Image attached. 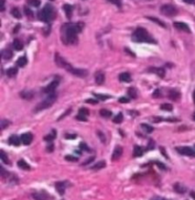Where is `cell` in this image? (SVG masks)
Returning a JSON list of instances; mask_svg holds the SVG:
<instances>
[{
  "instance_id": "cell-50",
  "label": "cell",
  "mask_w": 195,
  "mask_h": 200,
  "mask_svg": "<svg viewBox=\"0 0 195 200\" xmlns=\"http://www.w3.org/2000/svg\"><path fill=\"white\" fill-rule=\"evenodd\" d=\"M70 111H72V110H70H70H68V111H66V113H65L64 114H62V115H61L60 117H59V118H58V120H60V119H62V118H64V117L66 116L67 114H69V113H70Z\"/></svg>"
},
{
  "instance_id": "cell-58",
  "label": "cell",
  "mask_w": 195,
  "mask_h": 200,
  "mask_svg": "<svg viewBox=\"0 0 195 200\" xmlns=\"http://www.w3.org/2000/svg\"><path fill=\"white\" fill-rule=\"evenodd\" d=\"M190 196L195 200V191H191V193H190Z\"/></svg>"
},
{
  "instance_id": "cell-38",
  "label": "cell",
  "mask_w": 195,
  "mask_h": 200,
  "mask_svg": "<svg viewBox=\"0 0 195 200\" xmlns=\"http://www.w3.org/2000/svg\"><path fill=\"white\" fill-rule=\"evenodd\" d=\"M55 135H56V133H55V131H52V134H50V135H47L46 137H45V140H46V141H48V142H50V141H52V140L55 137Z\"/></svg>"
},
{
  "instance_id": "cell-11",
  "label": "cell",
  "mask_w": 195,
  "mask_h": 200,
  "mask_svg": "<svg viewBox=\"0 0 195 200\" xmlns=\"http://www.w3.org/2000/svg\"><path fill=\"white\" fill-rule=\"evenodd\" d=\"M94 78H95V82L97 83L98 85H102L103 83L105 82V74H104L103 71H98L95 73Z\"/></svg>"
},
{
  "instance_id": "cell-10",
  "label": "cell",
  "mask_w": 195,
  "mask_h": 200,
  "mask_svg": "<svg viewBox=\"0 0 195 200\" xmlns=\"http://www.w3.org/2000/svg\"><path fill=\"white\" fill-rule=\"evenodd\" d=\"M32 138H33L32 134L30 133H26L22 134L21 137H20L21 142L23 143L24 145H30L32 141Z\"/></svg>"
},
{
  "instance_id": "cell-36",
  "label": "cell",
  "mask_w": 195,
  "mask_h": 200,
  "mask_svg": "<svg viewBox=\"0 0 195 200\" xmlns=\"http://www.w3.org/2000/svg\"><path fill=\"white\" fill-rule=\"evenodd\" d=\"M123 114L122 113H118L116 116H114V118H113V122L114 123H116V124H119V123H121L123 121Z\"/></svg>"
},
{
  "instance_id": "cell-3",
  "label": "cell",
  "mask_w": 195,
  "mask_h": 200,
  "mask_svg": "<svg viewBox=\"0 0 195 200\" xmlns=\"http://www.w3.org/2000/svg\"><path fill=\"white\" fill-rule=\"evenodd\" d=\"M55 100H56V94L54 93L49 94L47 98L43 99L38 105H36V107L34 108V111L35 113H37V111L46 110V109L50 108V106L53 105V103L55 102Z\"/></svg>"
},
{
  "instance_id": "cell-35",
  "label": "cell",
  "mask_w": 195,
  "mask_h": 200,
  "mask_svg": "<svg viewBox=\"0 0 195 200\" xmlns=\"http://www.w3.org/2000/svg\"><path fill=\"white\" fill-rule=\"evenodd\" d=\"M161 109L163 111H171L173 107H172L171 104H168V103H165V104H162L161 105Z\"/></svg>"
},
{
  "instance_id": "cell-31",
  "label": "cell",
  "mask_w": 195,
  "mask_h": 200,
  "mask_svg": "<svg viewBox=\"0 0 195 200\" xmlns=\"http://www.w3.org/2000/svg\"><path fill=\"white\" fill-rule=\"evenodd\" d=\"M148 19L151 20V21H153V22H155V23H157V24L159 25V26H161V27H163V28H165V27H166L165 23H164L163 21H161L160 19L156 18V17H151V16H148Z\"/></svg>"
},
{
  "instance_id": "cell-49",
  "label": "cell",
  "mask_w": 195,
  "mask_h": 200,
  "mask_svg": "<svg viewBox=\"0 0 195 200\" xmlns=\"http://www.w3.org/2000/svg\"><path fill=\"white\" fill-rule=\"evenodd\" d=\"M129 101V100L127 98V97H121V98L119 99L120 103H128Z\"/></svg>"
},
{
  "instance_id": "cell-2",
  "label": "cell",
  "mask_w": 195,
  "mask_h": 200,
  "mask_svg": "<svg viewBox=\"0 0 195 200\" xmlns=\"http://www.w3.org/2000/svg\"><path fill=\"white\" fill-rule=\"evenodd\" d=\"M132 40L134 42H146V43H156V41L149 36V33L145 29L138 28L132 34Z\"/></svg>"
},
{
  "instance_id": "cell-29",
  "label": "cell",
  "mask_w": 195,
  "mask_h": 200,
  "mask_svg": "<svg viewBox=\"0 0 195 200\" xmlns=\"http://www.w3.org/2000/svg\"><path fill=\"white\" fill-rule=\"evenodd\" d=\"M27 57L26 56H21L19 57L18 60H17V65L19 66V67H24V66H26L27 64Z\"/></svg>"
},
{
  "instance_id": "cell-27",
  "label": "cell",
  "mask_w": 195,
  "mask_h": 200,
  "mask_svg": "<svg viewBox=\"0 0 195 200\" xmlns=\"http://www.w3.org/2000/svg\"><path fill=\"white\" fill-rule=\"evenodd\" d=\"M106 167V163L105 161H100V162H98V163H96L95 165H93L92 169V170H101V169H103V168H105Z\"/></svg>"
},
{
  "instance_id": "cell-15",
  "label": "cell",
  "mask_w": 195,
  "mask_h": 200,
  "mask_svg": "<svg viewBox=\"0 0 195 200\" xmlns=\"http://www.w3.org/2000/svg\"><path fill=\"white\" fill-rule=\"evenodd\" d=\"M173 189L175 190L176 193H180V194L185 193L186 191V188L183 184H180V183H175L174 186H173Z\"/></svg>"
},
{
  "instance_id": "cell-8",
  "label": "cell",
  "mask_w": 195,
  "mask_h": 200,
  "mask_svg": "<svg viewBox=\"0 0 195 200\" xmlns=\"http://www.w3.org/2000/svg\"><path fill=\"white\" fill-rule=\"evenodd\" d=\"M33 198L35 200H53V197L50 195L47 191H40V193H35L32 194Z\"/></svg>"
},
{
  "instance_id": "cell-21",
  "label": "cell",
  "mask_w": 195,
  "mask_h": 200,
  "mask_svg": "<svg viewBox=\"0 0 195 200\" xmlns=\"http://www.w3.org/2000/svg\"><path fill=\"white\" fill-rule=\"evenodd\" d=\"M20 96L22 97V98L29 100V99H32L33 97V93H32V91H22V93H20Z\"/></svg>"
},
{
  "instance_id": "cell-23",
  "label": "cell",
  "mask_w": 195,
  "mask_h": 200,
  "mask_svg": "<svg viewBox=\"0 0 195 200\" xmlns=\"http://www.w3.org/2000/svg\"><path fill=\"white\" fill-rule=\"evenodd\" d=\"M55 188L59 194H64L65 193V185L63 182H58L55 184Z\"/></svg>"
},
{
  "instance_id": "cell-39",
  "label": "cell",
  "mask_w": 195,
  "mask_h": 200,
  "mask_svg": "<svg viewBox=\"0 0 195 200\" xmlns=\"http://www.w3.org/2000/svg\"><path fill=\"white\" fill-rule=\"evenodd\" d=\"M78 114H81V115H84V116H88L89 115V111H88V109L86 108H81L80 110H79V113Z\"/></svg>"
},
{
  "instance_id": "cell-20",
  "label": "cell",
  "mask_w": 195,
  "mask_h": 200,
  "mask_svg": "<svg viewBox=\"0 0 195 200\" xmlns=\"http://www.w3.org/2000/svg\"><path fill=\"white\" fill-rule=\"evenodd\" d=\"M119 79H120V81H122V82H131V75H129L128 73H121L119 75Z\"/></svg>"
},
{
  "instance_id": "cell-46",
  "label": "cell",
  "mask_w": 195,
  "mask_h": 200,
  "mask_svg": "<svg viewBox=\"0 0 195 200\" xmlns=\"http://www.w3.org/2000/svg\"><path fill=\"white\" fill-rule=\"evenodd\" d=\"M76 119L79 120V121H87V117L84 115H81V114H78V115L76 116Z\"/></svg>"
},
{
  "instance_id": "cell-45",
  "label": "cell",
  "mask_w": 195,
  "mask_h": 200,
  "mask_svg": "<svg viewBox=\"0 0 195 200\" xmlns=\"http://www.w3.org/2000/svg\"><path fill=\"white\" fill-rule=\"evenodd\" d=\"M152 96L154 97V98H158V97L161 96V91L160 90H155V91L153 93V94H152Z\"/></svg>"
},
{
  "instance_id": "cell-24",
  "label": "cell",
  "mask_w": 195,
  "mask_h": 200,
  "mask_svg": "<svg viewBox=\"0 0 195 200\" xmlns=\"http://www.w3.org/2000/svg\"><path fill=\"white\" fill-rule=\"evenodd\" d=\"M151 71L155 73L158 76H160L161 78H163V77L165 76V70L162 68H153V69H151Z\"/></svg>"
},
{
  "instance_id": "cell-1",
  "label": "cell",
  "mask_w": 195,
  "mask_h": 200,
  "mask_svg": "<svg viewBox=\"0 0 195 200\" xmlns=\"http://www.w3.org/2000/svg\"><path fill=\"white\" fill-rule=\"evenodd\" d=\"M83 23L66 24L62 28V40L65 44H74L77 42V34L83 29Z\"/></svg>"
},
{
  "instance_id": "cell-32",
  "label": "cell",
  "mask_w": 195,
  "mask_h": 200,
  "mask_svg": "<svg viewBox=\"0 0 195 200\" xmlns=\"http://www.w3.org/2000/svg\"><path fill=\"white\" fill-rule=\"evenodd\" d=\"M17 74V69L16 68H11L7 71V75L9 77H13Z\"/></svg>"
},
{
  "instance_id": "cell-13",
  "label": "cell",
  "mask_w": 195,
  "mask_h": 200,
  "mask_svg": "<svg viewBox=\"0 0 195 200\" xmlns=\"http://www.w3.org/2000/svg\"><path fill=\"white\" fill-rule=\"evenodd\" d=\"M123 154V149L120 147V146H117L116 148L114 149L113 153H112V156H111V159L112 160H117L119 159Z\"/></svg>"
},
{
  "instance_id": "cell-6",
  "label": "cell",
  "mask_w": 195,
  "mask_h": 200,
  "mask_svg": "<svg viewBox=\"0 0 195 200\" xmlns=\"http://www.w3.org/2000/svg\"><path fill=\"white\" fill-rule=\"evenodd\" d=\"M161 13L166 16H174L177 14V10L172 5L166 4L161 7Z\"/></svg>"
},
{
  "instance_id": "cell-52",
  "label": "cell",
  "mask_w": 195,
  "mask_h": 200,
  "mask_svg": "<svg viewBox=\"0 0 195 200\" xmlns=\"http://www.w3.org/2000/svg\"><path fill=\"white\" fill-rule=\"evenodd\" d=\"M86 102H87V103H90V104H96V103H97V100H94V99H88Z\"/></svg>"
},
{
  "instance_id": "cell-41",
  "label": "cell",
  "mask_w": 195,
  "mask_h": 200,
  "mask_svg": "<svg viewBox=\"0 0 195 200\" xmlns=\"http://www.w3.org/2000/svg\"><path fill=\"white\" fill-rule=\"evenodd\" d=\"M109 2H111V4H113L115 6H117L118 8H121V6H122L121 0H109Z\"/></svg>"
},
{
  "instance_id": "cell-12",
  "label": "cell",
  "mask_w": 195,
  "mask_h": 200,
  "mask_svg": "<svg viewBox=\"0 0 195 200\" xmlns=\"http://www.w3.org/2000/svg\"><path fill=\"white\" fill-rule=\"evenodd\" d=\"M174 27L179 31H186V33H190V29L188 28V26L186 24V23L183 22H174Z\"/></svg>"
},
{
  "instance_id": "cell-57",
  "label": "cell",
  "mask_w": 195,
  "mask_h": 200,
  "mask_svg": "<svg viewBox=\"0 0 195 200\" xmlns=\"http://www.w3.org/2000/svg\"><path fill=\"white\" fill-rule=\"evenodd\" d=\"M98 135H100V136H101V138H102L101 140H102L103 142H105V137H104V135L102 134V133H101V131H99V133H98Z\"/></svg>"
},
{
  "instance_id": "cell-51",
  "label": "cell",
  "mask_w": 195,
  "mask_h": 200,
  "mask_svg": "<svg viewBox=\"0 0 195 200\" xmlns=\"http://www.w3.org/2000/svg\"><path fill=\"white\" fill-rule=\"evenodd\" d=\"M76 137V134H66V138L69 139H74Z\"/></svg>"
},
{
  "instance_id": "cell-43",
  "label": "cell",
  "mask_w": 195,
  "mask_h": 200,
  "mask_svg": "<svg viewBox=\"0 0 195 200\" xmlns=\"http://www.w3.org/2000/svg\"><path fill=\"white\" fill-rule=\"evenodd\" d=\"M94 95L97 97L98 99H100V100H106V99L109 98V95H102V94H98V93H94Z\"/></svg>"
},
{
  "instance_id": "cell-55",
  "label": "cell",
  "mask_w": 195,
  "mask_h": 200,
  "mask_svg": "<svg viewBox=\"0 0 195 200\" xmlns=\"http://www.w3.org/2000/svg\"><path fill=\"white\" fill-rule=\"evenodd\" d=\"M156 164H157V166H158V167H159V168H162L163 170H165V169H166V167H165V166H164V165L162 164V163L156 162Z\"/></svg>"
},
{
  "instance_id": "cell-9",
  "label": "cell",
  "mask_w": 195,
  "mask_h": 200,
  "mask_svg": "<svg viewBox=\"0 0 195 200\" xmlns=\"http://www.w3.org/2000/svg\"><path fill=\"white\" fill-rule=\"evenodd\" d=\"M58 84H59L58 80H53V81L50 82L46 88H44L43 91H44L45 93H48V94L53 93H54V91H55V89L57 88Z\"/></svg>"
},
{
  "instance_id": "cell-16",
  "label": "cell",
  "mask_w": 195,
  "mask_h": 200,
  "mask_svg": "<svg viewBox=\"0 0 195 200\" xmlns=\"http://www.w3.org/2000/svg\"><path fill=\"white\" fill-rule=\"evenodd\" d=\"M63 10L65 11V13H66V16L68 17V18H70L72 15V7L69 4H65L64 7H63Z\"/></svg>"
},
{
  "instance_id": "cell-17",
  "label": "cell",
  "mask_w": 195,
  "mask_h": 200,
  "mask_svg": "<svg viewBox=\"0 0 195 200\" xmlns=\"http://www.w3.org/2000/svg\"><path fill=\"white\" fill-rule=\"evenodd\" d=\"M20 141L21 139H19V137L16 135H12L9 138V143L13 146H19L20 145Z\"/></svg>"
},
{
  "instance_id": "cell-4",
  "label": "cell",
  "mask_w": 195,
  "mask_h": 200,
  "mask_svg": "<svg viewBox=\"0 0 195 200\" xmlns=\"http://www.w3.org/2000/svg\"><path fill=\"white\" fill-rule=\"evenodd\" d=\"M54 16V11L50 4H47L42 9L40 13V19L44 22H50Z\"/></svg>"
},
{
  "instance_id": "cell-53",
  "label": "cell",
  "mask_w": 195,
  "mask_h": 200,
  "mask_svg": "<svg viewBox=\"0 0 195 200\" xmlns=\"http://www.w3.org/2000/svg\"><path fill=\"white\" fill-rule=\"evenodd\" d=\"M151 200H166V199L163 198V197H160V196H154V197H152Z\"/></svg>"
},
{
  "instance_id": "cell-37",
  "label": "cell",
  "mask_w": 195,
  "mask_h": 200,
  "mask_svg": "<svg viewBox=\"0 0 195 200\" xmlns=\"http://www.w3.org/2000/svg\"><path fill=\"white\" fill-rule=\"evenodd\" d=\"M28 3L32 6V7H39V5H40V0H28Z\"/></svg>"
},
{
  "instance_id": "cell-14",
  "label": "cell",
  "mask_w": 195,
  "mask_h": 200,
  "mask_svg": "<svg viewBox=\"0 0 195 200\" xmlns=\"http://www.w3.org/2000/svg\"><path fill=\"white\" fill-rule=\"evenodd\" d=\"M180 96H181V94L178 91H176V90L169 91V93H168V98L169 99L173 100V101H177V100L180 98Z\"/></svg>"
},
{
  "instance_id": "cell-26",
  "label": "cell",
  "mask_w": 195,
  "mask_h": 200,
  "mask_svg": "<svg viewBox=\"0 0 195 200\" xmlns=\"http://www.w3.org/2000/svg\"><path fill=\"white\" fill-rule=\"evenodd\" d=\"M100 115L104 117V118H109V117L111 116V111L107 110V109H102L100 111Z\"/></svg>"
},
{
  "instance_id": "cell-28",
  "label": "cell",
  "mask_w": 195,
  "mask_h": 200,
  "mask_svg": "<svg viewBox=\"0 0 195 200\" xmlns=\"http://www.w3.org/2000/svg\"><path fill=\"white\" fill-rule=\"evenodd\" d=\"M141 127H142V129L144 131H146V133H151L152 131H153V127H151V125H149V124H145V123H143L142 125H141Z\"/></svg>"
},
{
  "instance_id": "cell-34",
  "label": "cell",
  "mask_w": 195,
  "mask_h": 200,
  "mask_svg": "<svg viewBox=\"0 0 195 200\" xmlns=\"http://www.w3.org/2000/svg\"><path fill=\"white\" fill-rule=\"evenodd\" d=\"M0 158H1L2 162L5 163V164H10L8 156L6 155V153H4V151H0Z\"/></svg>"
},
{
  "instance_id": "cell-56",
  "label": "cell",
  "mask_w": 195,
  "mask_h": 200,
  "mask_svg": "<svg viewBox=\"0 0 195 200\" xmlns=\"http://www.w3.org/2000/svg\"><path fill=\"white\" fill-rule=\"evenodd\" d=\"M47 151H53V146H52V145H49V146H48V148H47Z\"/></svg>"
},
{
  "instance_id": "cell-19",
  "label": "cell",
  "mask_w": 195,
  "mask_h": 200,
  "mask_svg": "<svg viewBox=\"0 0 195 200\" xmlns=\"http://www.w3.org/2000/svg\"><path fill=\"white\" fill-rule=\"evenodd\" d=\"M143 155V149L140 146H135L133 149V157H140Z\"/></svg>"
},
{
  "instance_id": "cell-54",
  "label": "cell",
  "mask_w": 195,
  "mask_h": 200,
  "mask_svg": "<svg viewBox=\"0 0 195 200\" xmlns=\"http://www.w3.org/2000/svg\"><path fill=\"white\" fill-rule=\"evenodd\" d=\"M184 2H186V4H194L195 0H184Z\"/></svg>"
},
{
  "instance_id": "cell-5",
  "label": "cell",
  "mask_w": 195,
  "mask_h": 200,
  "mask_svg": "<svg viewBox=\"0 0 195 200\" xmlns=\"http://www.w3.org/2000/svg\"><path fill=\"white\" fill-rule=\"evenodd\" d=\"M55 63H56V65L58 66V67H61V68H63L65 69L68 73H74V71H75V69L74 68H72V66L70 64L69 62H67L66 60H65L63 57H62L61 55H59L58 53H56L55 54Z\"/></svg>"
},
{
  "instance_id": "cell-47",
  "label": "cell",
  "mask_w": 195,
  "mask_h": 200,
  "mask_svg": "<svg viewBox=\"0 0 195 200\" xmlns=\"http://www.w3.org/2000/svg\"><path fill=\"white\" fill-rule=\"evenodd\" d=\"M0 11H5V0H0Z\"/></svg>"
},
{
  "instance_id": "cell-25",
  "label": "cell",
  "mask_w": 195,
  "mask_h": 200,
  "mask_svg": "<svg viewBox=\"0 0 195 200\" xmlns=\"http://www.w3.org/2000/svg\"><path fill=\"white\" fill-rule=\"evenodd\" d=\"M2 57L5 59V60H9L13 57V53L11 50H4L3 51H2Z\"/></svg>"
},
{
  "instance_id": "cell-18",
  "label": "cell",
  "mask_w": 195,
  "mask_h": 200,
  "mask_svg": "<svg viewBox=\"0 0 195 200\" xmlns=\"http://www.w3.org/2000/svg\"><path fill=\"white\" fill-rule=\"evenodd\" d=\"M17 165H18L19 168L22 169V170H26V171L31 170L30 165L28 164V163L25 161V160H19V161L17 162Z\"/></svg>"
},
{
  "instance_id": "cell-7",
  "label": "cell",
  "mask_w": 195,
  "mask_h": 200,
  "mask_svg": "<svg viewBox=\"0 0 195 200\" xmlns=\"http://www.w3.org/2000/svg\"><path fill=\"white\" fill-rule=\"evenodd\" d=\"M176 151L182 155H186V156H195V151L192 150L191 148L188 147V146H183V147H177Z\"/></svg>"
},
{
  "instance_id": "cell-59",
  "label": "cell",
  "mask_w": 195,
  "mask_h": 200,
  "mask_svg": "<svg viewBox=\"0 0 195 200\" xmlns=\"http://www.w3.org/2000/svg\"><path fill=\"white\" fill-rule=\"evenodd\" d=\"M193 100H194V103H195V91H194V93H193Z\"/></svg>"
},
{
  "instance_id": "cell-30",
  "label": "cell",
  "mask_w": 195,
  "mask_h": 200,
  "mask_svg": "<svg viewBox=\"0 0 195 200\" xmlns=\"http://www.w3.org/2000/svg\"><path fill=\"white\" fill-rule=\"evenodd\" d=\"M128 94L132 99H135L137 97V91L134 88H129L128 90Z\"/></svg>"
},
{
  "instance_id": "cell-33",
  "label": "cell",
  "mask_w": 195,
  "mask_h": 200,
  "mask_svg": "<svg viewBox=\"0 0 195 200\" xmlns=\"http://www.w3.org/2000/svg\"><path fill=\"white\" fill-rule=\"evenodd\" d=\"M11 13H12V15L13 17H15V18H17V19L21 18V13H20V11H19V10L17 8H13L12 10V11H11Z\"/></svg>"
},
{
  "instance_id": "cell-48",
  "label": "cell",
  "mask_w": 195,
  "mask_h": 200,
  "mask_svg": "<svg viewBox=\"0 0 195 200\" xmlns=\"http://www.w3.org/2000/svg\"><path fill=\"white\" fill-rule=\"evenodd\" d=\"M0 173H1V176L2 177H5V176H6V174L8 175V173L4 170L3 167H0Z\"/></svg>"
},
{
  "instance_id": "cell-44",
  "label": "cell",
  "mask_w": 195,
  "mask_h": 200,
  "mask_svg": "<svg viewBox=\"0 0 195 200\" xmlns=\"http://www.w3.org/2000/svg\"><path fill=\"white\" fill-rule=\"evenodd\" d=\"M8 125H9V121H8V120H2L1 124H0V126H1V130H4Z\"/></svg>"
},
{
  "instance_id": "cell-22",
  "label": "cell",
  "mask_w": 195,
  "mask_h": 200,
  "mask_svg": "<svg viewBox=\"0 0 195 200\" xmlns=\"http://www.w3.org/2000/svg\"><path fill=\"white\" fill-rule=\"evenodd\" d=\"M13 49L16 51H21L23 49V44H22V42L19 39H15V41L13 43Z\"/></svg>"
},
{
  "instance_id": "cell-42",
  "label": "cell",
  "mask_w": 195,
  "mask_h": 200,
  "mask_svg": "<svg viewBox=\"0 0 195 200\" xmlns=\"http://www.w3.org/2000/svg\"><path fill=\"white\" fill-rule=\"evenodd\" d=\"M24 11H25V13H26V15H28L29 17H32L33 13L32 11V10H31V9L25 7V8H24Z\"/></svg>"
},
{
  "instance_id": "cell-40",
  "label": "cell",
  "mask_w": 195,
  "mask_h": 200,
  "mask_svg": "<svg viewBox=\"0 0 195 200\" xmlns=\"http://www.w3.org/2000/svg\"><path fill=\"white\" fill-rule=\"evenodd\" d=\"M65 159L68 160V161H70V162H74V161H77V160H78L77 157L72 156V155H67V156H65Z\"/></svg>"
},
{
  "instance_id": "cell-60",
  "label": "cell",
  "mask_w": 195,
  "mask_h": 200,
  "mask_svg": "<svg viewBox=\"0 0 195 200\" xmlns=\"http://www.w3.org/2000/svg\"><path fill=\"white\" fill-rule=\"evenodd\" d=\"M193 119H194V121H195V113H193Z\"/></svg>"
}]
</instances>
